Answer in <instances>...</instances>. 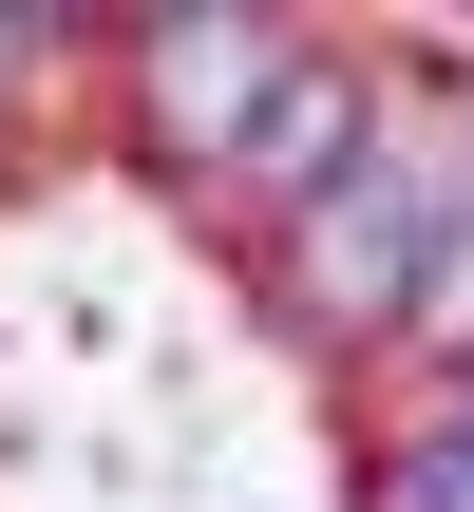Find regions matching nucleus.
Masks as SVG:
<instances>
[{
    "mask_svg": "<svg viewBox=\"0 0 474 512\" xmlns=\"http://www.w3.org/2000/svg\"><path fill=\"white\" fill-rule=\"evenodd\" d=\"M304 76V38L285 19H152V38H114V114H133V152L152 171H247V133H266V95Z\"/></svg>",
    "mask_w": 474,
    "mask_h": 512,
    "instance_id": "1",
    "label": "nucleus"
},
{
    "mask_svg": "<svg viewBox=\"0 0 474 512\" xmlns=\"http://www.w3.org/2000/svg\"><path fill=\"white\" fill-rule=\"evenodd\" d=\"M380 133H399V57H342V38H304V76L266 95V133H247V171H228V209L285 247L304 209H342V190L380 171Z\"/></svg>",
    "mask_w": 474,
    "mask_h": 512,
    "instance_id": "2",
    "label": "nucleus"
},
{
    "mask_svg": "<svg viewBox=\"0 0 474 512\" xmlns=\"http://www.w3.org/2000/svg\"><path fill=\"white\" fill-rule=\"evenodd\" d=\"M361 512H474V380H437V399H418V418L380 437Z\"/></svg>",
    "mask_w": 474,
    "mask_h": 512,
    "instance_id": "3",
    "label": "nucleus"
},
{
    "mask_svg": "<svg viewBox=\"0 0 474 512\" xmlns=\"http://www.w3.org/2000/svg\"><path fill=\"white\" fill-rule=\"evenodd\" d=\"M399 361H418V399H437V380H474V228L437 247V285H418V323H399Z\"/></svg>",
    "mask_w": 474,
    "mask_h": 512,
    "instance_id": "4",
    "label": "nucleus"
}]
</instances>
